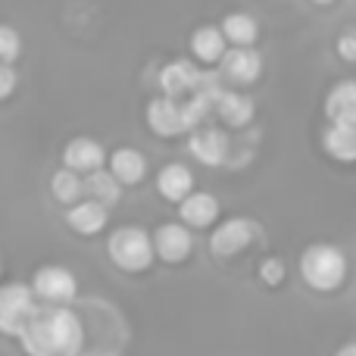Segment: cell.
I'll list each match as a JSON object with an SVG mask.
<instances>
[{
	"label": "cell",
	"instance_id": "cell-1",
	"mask_svg": "<svg viewBox=\"0 0 356 356\" xmlns=\"http://www.w3.org/2000/svg\"><path fill=\"white\" fill-rule=\"evenodd\" d=\"M19 344L29 356H81L85 325L63 303H44L19 332Z\"/></svg>",
	"mask_w": 356,
	"mask_h": 356
},
{
	"label": "cell",
	"instance_id": "cell-2",
	"mask_svg": "<svg viewBox=\"0 0 356 356\" xmlns=\"http://www.w3.org/2000/svg\"><path fill=\"white\" fill-rule=\"evenodd\" d=\"M106 257L113 259V266L122 272H147L156 259V244L154 234L141 225H122L106 238Z\"/></svg>",
	"mask_w": 356,
	"mask_h": 356
},
{
	"label": "cell",
	"instance_id": "cell-3",
	"mask_svg": "<svg viewBox=\"0 0 356 356\" xmlns=\"http://www.w3.org/2000/svg\"><path fill=\"white\" fill-rule=\"evenodd\" d=\"M300 275L319 294H334L347 282V257L334 244H309L300 257Z\"/></svg>",
	"mask_w": 356,
	"mask_h": 356
},
{
	"label": "cell",
	"instance_id": "cell-4",
	"mask_svg": "<svg viewBox=\"0 0 356 356\" xmlns=\"http://www.w3.org/2000/svg\"><path fill=\"white\" fill-rule=\"evenodd\" d=\"M38 303L41 300H38L31 282H6L3 291H0V328H3V334L19 338V332L38 313Z\"/></svg>",
	"mask_w": 356,
	"mask_h": 356
},
{
	"label": "cell",
	"instance_id": "cell-5",
	"mask_svg": "<svg viewBox=\"0 0 356 356\" xmlns=\"http://www.w3.org/2000/svg\"><path fill=\"white\" fill-rule=\"evenodd\" d=\"M259 241V225L247 216H232V219L219 222L209 234V253L216 259H234L238 253L250 250Z\"/></svg>",
	"mask_w": 356,
	"mask_h": 356
},
{
	"label": "cell",
	"instance_id": "cell-6",
	"mask_svg": "<svg viewBox=\"0 0 356 356\" xmlns=\"http://www.w3.org/2000/svg\"><path fill=\"white\" fill-rule=\"evenodd\" d=\"M147 129L160 138H178V135H188L194 129V122L188 116L184 100L160 94V97H154L147 104Z\"/></svg>",
	"mask_w": 356,
	"mask_h": 356
},
{
	"label": "cell",
	"instance_id": "cell-7",
	"mask_svg": "<svg viewBox=\"0 0 356 356\" xmlns=\"http://www.w3.org/2000/svg\"><path fill=\"white\" fill-rule=\"evenodd\" d=\"M31 288H35L41 303H72L79 294V278L66 269V266H41L31 275Z\"/></svg>",
	"mask_w": 356,
	"mask_h": 356
},
{
	"label": "cell",
	"instance_id": "cell-8",
	"mask_svg": "<svg viewBox=\"0 0 356 356\" xmlns=\"http://www.w3.org/2000/svg\"><path fill=\"white\" fill-rule=\"evenodd\" d=\"M216 66H219L222 79L232 85H253L263 75V56L259 50H253V44H234Z\"/></svg>",
	"mask_w": 356,
	"mask_h": 356
},
{
	"label": "cell",
	"instance_id": "cell-9",
	"mask_svg": "<svg viewBox=\"0 0 356 356\" xmlns=\"http://www.w3.org/2000/svg\"><path fill=\"white\" fill-rule=\"evenodd\" d=\"M228 135L222 129H216V125H197V129L188 131V154L194 156L197 163H203V166L216 169L222 166V163L228 160Z\"/></svg>",
	"mask_w": 356,
	"mask_h": 356
},
{
	"label": "cell",
	"instance_id": "cell-10",
	"mask_svg": "<svg viewBox=\"0 0 356 356\" xmlns=\"http://www.w3.org/2000/svg\"><path fill=\"white\" fill-rule=\"evenodd\" d=\"M203 79H207V72H203L197 63H191V60H172V63H166V66L160 69L163 94L178 97V100H188L191 94L200 91Z\"/></svg>",
	"mask_w": 356,
	"mask_h": 356
},
{
	"label": "cell",
	"instance_id": "cell-11",
	"mask_svg": "<svg viewBox=\"0 0 356 356\" xmlns=\"http://www.w3.org/2000/svg\"><path fill=\"white\" fill-rule=\"evenodd\" d=\"M154 244H156V259L178 266L194 250V234H191V225H184V222H163L154 232Z\"/></svg>",
	"mask_w": 356,
	"mask_h": 356
},
{
	"label": "cell",
	"instance_id": "cell-12",
	"mask_svg": "<svg viewBox=\"0 0 356 356\" xmlns=\"http://www.w3.org/2000/svg\"><path fill=\"white\" fill-rule=\"evenodd\" d=\"M106 163H110V154L104 150V144L94 141V138H88V135L72 138V141L63 147V166L79 169L81 175L97 172V169H104Z\"/></svg>",
	"mask_w": 356,
	"mask_h": 356
},
{
	"label": "cell",
	"instance_id": "cell-13",
	"mask_svg": "<svg viewBox=\"0 0 356 356\" xmlns=\"http://www.w3.org/2000/svg\"><path fill=\"white\" fill-rule=\"evenodd\" d=\"M219 213H222L219 200H216L213 194H207V191H191V194L178 203V219L191 228L216 225V222H219Z\"/></svg>",
	"mask_w": 356,
	"mask_h": 356
},
{
	"label": "cell",
	"instance_id": "cell-14",
	"mask_svg": "<svg viewBox=\"0 0 356 356\" xmlns=\"http://www.w3.org/2000/svg\"><path fill=\"white\" fill-rule=\"evenodd\" d=\"M110 207H104L100 200H91V197H85V200L72 203V207L66 209V225L72 228V232L85 234V238H91V234H100L106 228V222H110V213H106Z\"/></svg>",
	"mask_w": 356,
	"mask_h": 356
},
{
	"label": "cell",
	"instance_id": "cell-15",
	"mask_svg": "<svg viewBox=\"0 0 356 356\" xmlns=\"http://www.w3.org/2000/svg\"><path fill=\"white\" fill-rule=\"evenodd\" d=\"M154 188L163 200L169 203H181L184 197L194 191V172H191L184 163H166V166L156 172Z\"/></svg>",
	"mask_w": 356,
	"mask_h": 356
},
{
	"label": "cell",
	"instance_id": "cell-16",
	"mask_svg": "<svg viewBox=\"0 0 356 356\" xmlns=\"http://www.w3.org/2000/svg\"><path fill=\"white\" fill-rule=\"evenodd\" d=\"M253 113H257L253 100L241 91H225V88H222L219 97H216V119L225 122L228 129H244V125H250Z\"/></svg>",
	"mask_w": 356,
	"mask_h": 356
},
{
	"label": "cell",
	"instance_id": "cell-17",
	"mask_svg": "<svg viewBox=\"0 0 356 356\" xmlns=\"http://www.w3.org/2000/svg\"><path fill=\"white\" fill-rule=\"evenodd\" d=\"M325 119L356 125V79H344L332 85V91L325 94Z\"/></svg>",
	"mask_w": 356,
	"mask_h": 356
},
{
	"label": "cell",
	"instance_id": "cell-18",
	"mask_svg": "<svg viewBox=\"0 0 356 356\" xmlns=\"http://www.w3.org/2000/svg\"><path fill=\"white\" fill-rule=\"evenodd\" d=\"M106 166L113 169V175H116L125 188L141 184L144 178H147V156H144L138 147H116L110 154V163H106Z\"/></svg>",
	"mask_w": 356,
	"mask_h": 356
},
{
	"label": "cell",
	"instance_id": "cell-19",
	"mask_svg": "<svg viewBox=\"0 0 356 356\" xmlns=\"http://www.w3.org/2000/svg\"><path fill=\"white\" fill-rule=\"evenodd\" d=\"M322 150L338 163H356V125L328 122L322 131Z\"/></svg>",
	"mask_w": 356,
	"mask_h": 356
},
{
	"label": "cell",
	"instance_id": "cell-20",
	"mask_svg": "<svg viewBox=\"0 0 356 356\" xmlns=\"http://www.w3.org/2000/svg\"><path fill=\"white\" fill-rule=\"evenodd\" d=\"M225 31L216 29V25H200V29L191 35V54H194V60L200 63H219L222 56H225Z\"/></svg>",
	"mask_w": 356,
	"mask_h": 356
},
{
	"label": "cell",
	"instance_id": "cell-21",
	"mask_svg": "<svg viewBox=\"0 0 356 356\" xmlns=\"http://www.w3.org/2000/svg\"><path fill=\"white\" fill-rule=\"evenodd\" d=\"M50 194H54L60 203H66V207L85 200V197H88L85 175H81L79 169H69V166L56 169V172L50 175Z\"/></svg>",
	"mask_w": 356,
	"mask_h": 356
},
{
	"label": "cell",
	"instance_id": "cell-22",
	"mask_svg": "<svg viewBox=\"0 0 356 356\" xmlns=\"http://www.w3.org/2000/svg\"><path fill=\"white\" fill-rule=\"evenodd\" d=\"M85 184H88V197H91V200H100L104 207H113V203L122 200V188H125V184L113 175L110 166L97 169V172H88Z\"/></svg>",
	"mask_w": 356,
	"mask_h": 356
},
{
	"label": "cell",
	"instance_id": "cell-23",
	"mask_svg": "<svg viewBox=\"0 0 356 356\" xmlns=\"http://www.w3.org/2000/svg\"><path fill=\"white\" fill-rule=\"evenodd\" d=\"M222 31H225V38L232 44H253L259 35V25L253 16H247V13H228L225 19H222Z\"/></svg>",
	"mask_w": 356,
	"mask_h": 356
},
{
	"label": "cell",
	"instance_id": "cell-24",
	"mask_svg": "<svg viewBox=\"0 0 356 356\" xmlns=\"http://www.w3.org/2000/svg\"><path fill=\"white\" fill-rule=\"evenodd\" d=\"M257 275H259V282H263V284H269V288H278V284L284 282V275H288V269H284V259L266 257L263 263H259Z\"/></svg>",
	"mask_w": 356,
	"mask_h": 356
},
{
	"label": "cell",
	"instance_id": "cell-25",
	"mask_svg": "<svg viewBox=\"0 0 356 356\" xmlns=\"http://www.w3.org/2000/svg\"><path fill=\"white\" fill-rule=\"evenodd\" d=\"M19 50H22L19 31L13 29V25H3V29H0V60H3V63H16Z\"/></svg>",
	"mask_w": 356,
	"mask_h": 356
},
{
	"label": "cell",
	"instance_id": "cell-26",
	"mask_svg": "<svg viewBox=\"0 0 356 356\" xmlns=\"http://www.w3.org/2000/svg\"><path fill=\"white\" fill-rule=\"evenodd\" d=\"M13 91H16V69L13 63H3L0 66V100H10Z\"/></svg>",
	"mask_w": 356,
	"mask_h": 356
},
{
	"label": "cell",
	"instance_id": "cell-27",
	"mask_svg": "<svg viewBox=\"0 0 356 356\" xmlns=\"http://www.w3.org/2000/svg\"><path fill=\"white\" fill-rule=\"evenodd\" d=\"M338 56L347 63H356V31H344L338 38Z\"/></svg>",
	"mask_w": 356,
	"mask_h": 356
},
{
	"label": "cell",
	"instance_id": "cell-28",
	"mask_svg": "<svg viewBox=\"0 0 356 356\" xmlns=\"http://www.w3.org/2000/svg\"><path fill=\"white\" fill-rule=\"evenodd\" d=\"M334 356H356V341H350V344H344V347H338V353Z\"/></svg>",
	"mask_w": 356,
	"mask_h": 356
},
{
	"label": "cell",
	"instance_id": "cell-29",
	"mask_svg": "<svg viewBox=\"0 0 356 356\" xmlns=\"http://www.w3.org/2000/svg\"><path fill=\"white\" fill-rule=\"evenodd\" d=\"M313 3H322V6H325V3H334V0H313Z\"/></svg>",
	"mask_w": 356,
	"mask_h": 356
}]
</instances>
